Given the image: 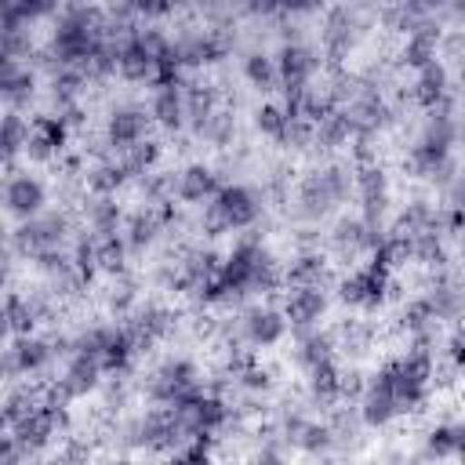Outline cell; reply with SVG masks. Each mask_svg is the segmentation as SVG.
<instances>
[{
  "label": "cell",
  "mask_w": 465,
  "mask_h": 465,
  "mask_svg": "<svg viewBox=\"0 0 465 465\" xmlns=\"http://www.w3.org/2000/svg\"><path fill=\"white\" fill-rule=\"evenodd\" d=\"M65 240H69V214L65 211H44L11 232V247L25 258H36L44 251H65Z\"/></svg>",
  "instance_id": "1"
},
{
  "label": "cell",
  "mask_w": 465,
  "mask_h": 465,
  "mask_svg": "<svg viewBox=\"0 0 465 465\" xmlns=\"http://www.w3.org/2000/svg\"><path fill=\"white\" fill-rule=\"evenodd\" d=\"M62 352L69 356V338H36V334L11 338L7 352H4V374H7V381H15L18 374H40Z\"/></svg>",
  "instance_id": "2"
},
{
  "label": "cell",
  "mask_w": 465,
  "mask_h": 465,
  "mask_svg": "<svg viewBox=\"0 0 465 465\" xmlns=\"http://www.w3.org/2000/svg\"><path fill=\"white\" fill-rule=\"evenodd\" d=\"M385 291H389V269L374 258L338 283V298L345 305H360V309H378L385 302Z\"/></svg>",
  "instance_id": "3"
},
{
  "label": "cell",
  "mask_w": 465,
  "mask_h": 465,
  "mask_svg": "<svg viewBox=\"0 0 465 465\" xmlns=\"http://www.w3.org/2000/svg\"><path fill=\"white\" fill-rule=\"evenodd\" d=\"M276 69H280L283 98H298V94L309 91V80L316 73V51L309 44H280Z\"/></svg>",
  "instance_id": "4"
},
{
  "label": "cell",
  "mask_w": 465,
  "mask_h": 465,
  "mask_svg": "<svg viewBox=\"0 0 465 465\" xmlns=\"http://www.w3.org/2000/svg\"><path fill=\"white\" fill-rule=\"evenodd\" d=\"M145 131H149V116L145 109L138 105H116L109 113V124H105V145L113 156L134 149L138 142H145Z\"/></svg>",
  "instance_id": "5"
},
{
  "label": "cell",
  "mask_w": 465,
  "mask_h": 465,
  "mask_svg": "<svg viewBox=\"0 0 465 465\" xmlns=\"http://www.w3.org/2000/svg\"><path fill=\"white\" fill-rule=\"evenodd\" d=\"M356 196H360V207H363V222L371 229H381V218L389 211V178L378 163H367V167H356Z\"/></svg>",
  "instance_id": "6"
},
{
  "label": "cell",
  "mask_w": 465,
  "mask_h": 465,
  "mask_svg": "<svg viewBox=\"0 0 465 465\" xmlns=\"http://www.w3.org/2000/svg\"><path fill=\"white\" fill-rule=\"evenodd\" d=\"M44 203H47V189H44L40 178H33L29 171L7 178V185H4V207H7L11 218L29 222V218L44 214Z\"/></svg>",
  "instance_id": "7"
},
{
  "label": "cell",
  "mask_w": 465,
  "mask_h": 465,
  "mask_svg": "<svg viewBox=\"0 0 465 465\" xmlns=\"http://www.w3.org/2000/svg\"><path fill=\"white\" fill-rule=\"evenodd\" d=\"M62 421H65V411H54V407H47V403L40 400V407L29 411V414L11 429V436L18 440V447H22L25 458H29V454H36V450H44V447L51 443V436L58 432Z\"/></svg>",
  "instance_id": "8"
},
{
  "label": "cell",
  "mask_w": 465,
  "mask_h": 465,
  "mask_svg": "<svg viewBox=\"0 0 465 465\" xmlns=\"http://www.w3.org/2000/svg\"><path fill=\"white\" fill-rule=\"evenodd\" d=\"M211 203H214L218 214L225 218L229 232H232V229H251V225L258 222V214H262L258 196H254L247 185H240V182H225Z\"/></svg>",
  "instance_id": "9"
},
{
  "label": "cell",
  "mask_w": 465,
  "mask_h": 465,
  "mask_svg": "<svg viewBox=\"0 0 465 465\" xmlns=\"http://www.w3.org/2000/svg\"><path fill=\"white\" fill-rule=\"evenodd\" d=\"M65 138H69V124H65L62 116H51V113L33 116V124H29V142H25V156L36 160V163H47V160L62 156Z\"/></svg>",
  "instance_id": "10"
},
{
  "label": "cell",
  "mask_w": 465,
  "mask_h": 465,
  "mask_svg": "<svg viewBox=\"0 0 465 465\" xmlns=\"http://www.w3.org/2000/svg\"><path fill=\"white\" fill-rule=\"evenodd\" d=\"M287 327H291V323H287L283 309H262V305H254V309H247V312L240 316V334H243V341L254 345V349H269V345L283 341Z\"/></svg>",
  "instance_id": "11"
},
{
  "label": "cell",
  "mask_w": 465,
  "mask_h": 465,
  "mask_svg": "<svg viewBox=\"0 0 465 465\" xmlns=\"http://www.w3.org/2000/svg\"><path fill=\"white\" fill-rule=\"evenodd\" d=\"M327 312V294L323 287H287V298H283V316L294 331H305V327H316Z\"/></svg>",
  "instance_id": "12"
},
{
  "label": "cell",
  "mask_w": 465,
  "mask_h": 465,
  "mask_svg": "<svg viewBox=\"0 0 465 465\" xmlns=\"http://www.w3.org/2000/svg\"><path fill=\"white\" fill-rule=\"evenodd\" d=\"M222 185H225V182H222V178L214 174V167H207V163H189L185 171L174 174V196H178L182 203H211Z\"/></svg>",
  "instance_id": "13"
},
{
  "label": "cell",
  "mask_w": 465,
  "mask_h": 465,
  "mask_svg": "<svg viewBox=\"0 0 465 465\" xmlns=\"http://www.w3.org/2000/svg\"><path fill=\"white\" fill-rule=\"evenodd\" d=\"M360 407V418H363V425H371V429H381V425H389L400 411H396V396H392V385H389V378L378 371L371 381H367V392H363V400L356 403Z\"/></svg>",
  "instance_id": "14"
},
{
  "label": "cell",
  "mask_w": 465,
  "mask_h": 465,
  "mask_svg": "<svg viewBox=\"0 0 465 465\" xmlns=\"http://www.w3.org/2000/svg\"><path fill=\"white\" fill-rule=\"evenodd\" d=\"M436 47H440V25H432V22L421 18V22L407 33V40H403V47H400V65L421 73L425 65L436 62Z\"/></svg>",
  "instance_id": "15"
},
{
  "label": "cell",
  "mask_w": 465,
  "mask_h": 465,
  "mask_svg": "<svg viewBox=\"0 0 465 465\" xmlns=\"http://www.w3.org/2000/svg\"><path fill=\"white\" fill-rule=\"evenodd\" d=\"M36 91V76L29 65L15 62V58H0V94L11 109H22Z\"/></svg>",
  "instance_id": "16"
},
{
  "label": "cell",
  "mask_w": 465,
  "mask_h": 465,
  "mask_svg": "<svg viewBox=\"0 0 465 465\" xmlns=\"http://www.w3.org/2000/svg\"><path fill=\"white\" fill-rule=\"evenodd\" d=\"M334 207H338V203H334V196L327 193L320 171H309V174L302 178V185H298V218L320 222V218H327Z\"/></svg>",
  "instance_id": "17"
},
{
  "label": "cell",
  "mask_w": 465,
  "mask_h": 465,
  "mask_svg": "<svg viewBox=\"0 0 465 465\" xmlns=\"http://www.w3.org/2000/svg\"><path fill=\"white\" fill-rule=\"evenodd\" d=\"M102 363L98 360H91V356H69V363H65V374L58 378V385L69 392V400H80V396H87V392H94L98 385H102Z\"/></svg>",
  "instance_id": "18"
},
{
  "label": "cell",
  "mask_w": 465,
  "mask_h": 465,
  "mask_svg": "<svg viewBox=\"0 0 465 465\" xmlns=\"http://www.w3.org/2000/svg\"><path fill=\"white\" fill-rule=\"evenodd\" d=\"M149 116L156 124H163L167 131H178L189 116H185V84L182 87H153L149 98Z\"/></svg>",
  "instance_id": "19"
},
{
  "label": "cell",
  "mask_w": 465,
  "mask_h": 465,
  "mask_svg": "<svg viewBox=\"0 0 465 465\" xmlns=\"http://www.w3.org/2000/svg\"><path fill=\"white\" fill-rule=\"evenodd\" d=\"M425 302L436 320H458L465 312V287L454 283L450 276H436L432 287L425 291Z\"/></svg>",
  "instance_id": "20"
},
{
  "label": "cell",
  "mask_w": 465,
  "mask_h": 465,
  "mask_svg": "<svg viewBox=\"0 0 465 465\" xmlns=\"http://www.w3.org/2000/svg\"><path fill=\"white\" fill-rule=\"evenodd\" d=\"M84 218L94 236H116V232H124V222H127L116 196H91L84 203Z\"/></svg>",
  "instance_id": "21"
},
{
  "label": "cell",
  "mask_w": 465,
  "mask_h": 465,
  "mask_svg": "<svg viewBox=\"0 0 465 465\" xmlns=\"http://www.w3.org/2000/svg\"><path fill=\"white\" fill-rule=\"evenodd\" d=\"M447 94H450V91H447V69H443V62H432V65H425L421 73H414L411 98H414L421 109H436Z\"/></svg>",
  "instance_id": "22"
},
{
  "label": "cell",
  "mask_w": 465,
  "mask_h": 465,
  "mask_svg": "<svg viewBox=\"0 0 465 465\" xmlns=\"http://www.w3.org/2000/svg\"><path fill=\"white\" fill-rule=\"evenodd\" d=\"M294 341H298L294 360H298L305 371H312V367H320V363L334 360V338H331V334H323V331H316V327L294 331Z\"/></svg>",
  "instance_id": "23"
},
{
  "label": "cell",
  "mask_w": 465,
  "mask_h": 465,
  "mask_svg": "<svg viewBox=\"0 0 465 465\" xmlns=\"http://www.w3.org/2000/svg\"><path fill=\"white\" fill-rule=\"evenodd\" d=\"M160 229H163L160 211H156L153 203H145L142 211L127 214V222H124V240H127V247H131V251H145V247L156 240V232H160Z\"/></svg>",
  "instance_id": "24"
},
{
  "label": "cell",
  "mask_w": 465,
  "mask_h": 465,
  "mask_svg": "<svg viewBox=\"0 0 465 465\" xmlns=\"http://www.w3.org/2000/svg\"><path fill=\"white\" fill-rule=\"evenodd\" d=\"M116 73H120L124 80H131V84L153 80V73H156V58L138 44V33L120 47V65H116Z\"/></svg>",
  "instance_id": "25"
},
{
  "label": "cell",
  "mask_w": 465,
  "mask_h": 465,
  "mask_svg": "<svg viewBox=\"0 0 465 465\" xmlns=\"http://www.w3.org/2000/svg\"><path fill=\"white\" fill-rule=\"evenodd\" d=\"M287 287H323L327 283V258L320 251H305L291 262V269L283 272Z\"/></svg>",
  "instance_id": "26"
},
{
  "label": "cell",
  "mask_w": 465,
  "mask_h": 465,
  "mask_svg": "<svg viewBox=\"0 0 465 465\" xmlns=\"http://www.w3.org/2000/svg\"><path fill=\"white\" fill-rule=\"evenodd\" d=\"M127 178H131V174H127V167H124L120 160H98L94 167L84 171V182H87V189H91L94 196H116V189H120Z\"/></svg>",
  "instance_id": "27"
},
{
  "label": "cell",
  "mask_w": 465,
  "mask_h": 465,
  "mask_svg": "<svg viewBox=\"0 0 465 465\" xmlns=\"http://www.w3.org/2000/svg\"><path fill=\"white\" fill-rule=\"evenodd\" d=\"M243 76L251 80V87H258L262 94L280 87V69H276V54L265 51H247L243 54Z\"/></svg>",
  "instance_id": "28"
},
{
  "label": "cell",
  "mask_w": 465,
  "mask_h": 465,
  "mask_svg": "<svg viewBox=\"0 0 465 465\" xmlns=\"http://www.w3.org/2000/svg\"><path fill=\"white\" fill-rule=\"evenodd\" d=\"M338 381H341V371L334 367V360L312 367V371H309V396H312V403H320V407L341 403V396H338Z\"/></svg>",
  "instance_id": "29"
},
{
  "label": "cell",
  "mask_w": 465,
  "mask_h": 465,
  "mask_svg": "<svg viewBox=\"0 0 465 465\" xmlns=\"http://www.w3.org/2000/svg\"><path fill=\"white\" fill-rule=\"evenodd\" d=\"M25 142H29V120H25L18 109H7L4 131H0V145H4V163H7V171L15 167V156L25 153Z\"/></svg>",
  "instance_id": "30"
},
{
  "label": "cell",
  "mask_w": 465,
  "mask_h": 465,
  "mask_svg": "<svg viewBox=\"0 0 465 465\" xmlns=\"http://www.w3.org/2000/svg\"><path fill=\"white\" fill-rule=\"evenodd\" d=\"M193 134L203 138V142H211V145H218V149H225V145L236 138V120H232L229 109H214L203 124L193 127Z\"/></svg>",
  "instance_id": "31"
},
{
  "label": "cell",
  "mask_w": 465,
  "mask_h": 465,
  "mask_svg": "<svg viewBox=\"0 0 465 465\" xmlns=\"http://www.w3.org/2000/svg\"><path fill=\"white\" fill-rule=\"evenodd\" d=\"M127 240L124 232L116 236H98V272H109V276H124L127 269Z\"/></svg>",
  "instance_id": "32"
},
{
  "label": "cell",
  "mask_w": 465,
  "mask_h": 465,
  "mask_svg": "<svg viewBox=\"0 0 465 465\" xmlns=\"http://www.w3.org/2000/svg\"><path fill=\"white\" fill-rule=\"evenodd\" d=\"M356 134H352V124H349V116H345V109H334L323 124H316V145L320 149H338V145H345V142H352Z\"/></svg>",
  "instance_id": "33"
},
{
  "label": "cell",
  "mask_w": 465,
  "mask_h": 465,
  "mask_svg": "<svg viewBox=\"0 0 465 465\" xmlns=\"http://www.w3.org/2000/svg\"><path fill=\"white\" fill-rule=\"evenodd\" d=\"M116 160L127 167V174H131V178H145V174H153V167H156V160H160V142L145 138V142H138L134 149L120 153Z\"/></svg>",
  "instance_id": "34"
},
{
  "label": "cell",
  "mask_w": 465,
  "mask_h": 465,
  "mask_svg": "<svg viewBox=\"0 0 465 465\" xmlns=\"http://www.w3.org/2000/svg\"><path fill=\"white\" fill-rule=\"evenodd\" d=\"M4 316H7V334L11 338H25V334H33V327L40 323L36 316H33V309H29V298H22V294H7V305H4Z\"/></svg>",
  "instance_id": "35"
},
{
  "label": "cell",
  "mask_w": 465,
  "mask_h": 465,
  "mask_svg": "<svg viewBox=\"0 0 465 465\" xmlns=\"http://www.w3.org/2000/svg\"><path fill=\"white\" fill-rule=\"evenodd\" d=\"M287 124H291V116H287V109H283L280 102H262V105L254 109V127H258L262 134L276 138V142H283Z\"/></svg>",
  "instance_id": "36"
},
{
  "label": "cell",
  "mask_w": 465,
  "mask_h": 465,
  "mask_svg": "<svg viewBox=\"0 0 465 465\" xmlns=\"http://www.w3.org/2000/svg\"><path fill=\"white\" fill-rule=\"evenodd\" d=\"M414 240V262H421V265H436V269H443L447 265V251H443V236L432 229V232H418V236H411Z\"/></svg>",
  "instance_id": "37"
},
{
  "label": "cell",
  "mask_w": 465,
  "mask_h": 465,
  "mask_svg": "<svg viewBox=\"0 0 465 465\" xmlns=\"http://www.w3.org/2000/svg\"><path fill=\"white\" fill-rule=\"evenodd\" d=\"M298 447H302L305 454H323V450H331V447H334L331 425H327V421H309V425L302 429V436H298Z\"/></svg>",
  "instance_id": "38"
},
{
  "label": "cell",
  "mask_w": 465,
  "mask_h": 465,
  "mask_svg": "<svg viewBox=\"0 0 465 465\" xmlns=\"http://www.w3.org/2000/svg\"><path fill=\"white\" fill-rule=\"evenodd\" d=\"M425 454L429 458H450L458 454V425H436L425 440Z\"/></svg>",
  "instance_id": "39"
},
{
  "label": "cell",
  "mask_w": 465,
  "mask_h": 465,
  "mask_svg": "<svg viewBox=\"0 0 465 465\" xmlns=\"http://www.w3.org/2000/svg\"><path fill=\"white\" fill-rule=\"evenodd\" d=\"M283 145H291V149H309V145H316V124H309V120L294 116V120L287 124Z\"/></svg>",
  "instance_id": "40"
},
{
  "label": "cell",
  "mask_w": 465,
  "mask_h": 465,
  "mask_svg": "<svg viewBox=\"0 0 465 465\" xmlns=\"http://www.w3.org/2000/svg\"><path fill=\"white\" fill-rule=\"evenodd\" d=\"M134 302H138V287H134L131 280H120V283L113 287V294H109L113 316H131V312H134Z\"/></svg>",
  "instance_id": "41"
},
{
  "label": "cell",
  "mask_w": 465,
  "mask_h": 465,
  "mask_svg": "<svg viewBox=\"0 0 465 465\" xmlns=\"http://www.w3.org/2000/svg\"><path fill=\"white\" fill-rule=\"evenodd\" d=\"M236 385H240V389H247V392H265V389L272 385V378H269V371H265V367L251 363L247 371H240V374H236Z\"/></svg>",
  "instance_id": "42"
},
{
  "label": "cell",
  "mask_w": 465,
  "mask_h": 465,
  "mask_svg": "<svg viewBox=\"0 0 465 465\" xmlns=\"http://www.w3.org/2000/svg\"><path fill=\"white\" fill-rule=\"evenodd\" d=\"M254 465H283V443H280V440L262 443V450H258Z\"/></svg>",
  "instance_id": "43"
},
{
  "label": "cell",
  "mask_w": 465,
  "mask_h": 465,
  "mask_svg": "<svg viewBox=\"0 0 465 465\" xmlns=\"http://www.w3.org/2000/svg\"><path fill=\"white\" fill-rule=\"evenodd\" d=\"M447 356H450V363H454V367H465V327H461V331L450 338Z\"/></svg>",
  "instance_id": "44"
},
{
  "label": "cell",
  "mask_w": 465,
  "mask_h": 465,
  "mask_svg": "<svg viewBox=\"0 0 465 465\" xmlns=\"http://www.w3.org/2000/svg\"><path fill=\"white\" fill-rule=\"evenodd\" d=\"M454 145H465V113L454 116Z\"/></svg>",
  "instance_id": "45"
},
{
  "label": "cell",
  "mask_w": 465,
  "mask_h": 465,
  "mask_svg": "<svg viewBox=\"0 0 465 465\" xmlns=\"http://www.w3.org/2000/svg\"><path fill=\"white\" fill-rule=\"evenodd\" d=\"M458 458L465 461V421L458 425Z\"/></svg>",
  "instance_id": "46"
}]
</instances>
